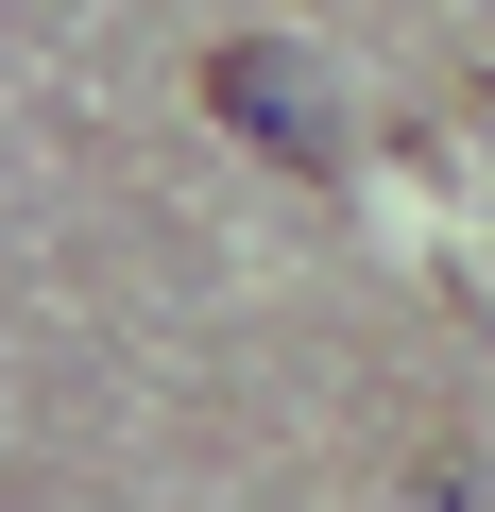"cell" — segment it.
<instances>
[{
    "mask_svg": "<svg viewBox=\"0 0 495 512\" xmlns=\"http://www.w3.org/2000/svg\"><path fill=\"white\" fill-rule=\"evenodd\" d=\"M205 120L257 154V171H325V86H308L291 35H222L205 52Z\"/></svg>",
    "mask_w": 495,
    "mask_h": 512,
    "instance_id": "6da1fadb",
    "label": "cell"
}]
</instances>
